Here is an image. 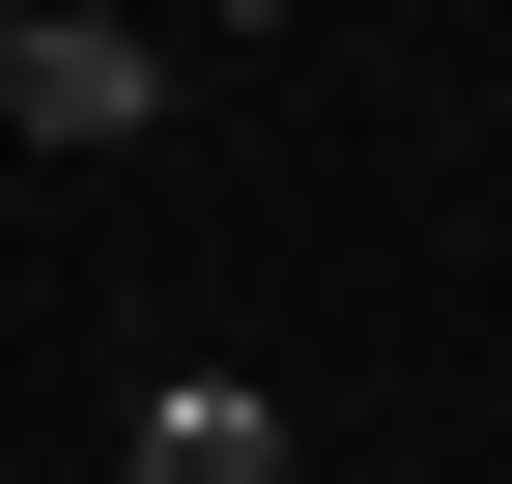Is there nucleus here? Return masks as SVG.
Segmentation results:
<instances>
[{
    "label": "nucleus",
    "instance_id": "f03ea898",
    "mask_svg": "<svg viewBox=\"0 0 512 484\" xmlns=\"http://www.w3.org/2000/svg\"><path fill=\"white\" fill-rule=\"evenodd\" d=\"M114 484H313V428L256 371H143V428H114Z\"/></svg>",
    "mask_w": 512,
    "mask_h": 484
},
{
    "label": "nucleus",
    "instance_id": "f257e3e1",
    "mask_svg": "<svg viewBox=\"0 0 512 484\" xmlns=\"http://www.w3.org/2000/svg\"><path fill=\"white\" fill-rule=\"evenodd\" d=\"M0 114H29V143H143V114H171V57L114 29V0H29V29H0Z\"/></svg>",
    "mask_w": 512,
    "mask_h": 484
}]
</instances>
